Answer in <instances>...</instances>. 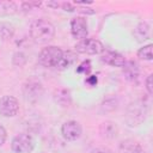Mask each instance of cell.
I'll use <instances>...</instances> for the list:
<instances>
[{
    "instance_id": "6",
    "label": "cell",
    "mask_w": 153,
    "mask_h": 153,
    "mask_svg": "<svg viewBox=\"0 0 153 153\" xmlns=\"http://www.w3.org/2000/svg\"><path fill=\"white\" fill-rule=\"evenodd\" d=\"M71 32L74 38L78 39H85L87 37L88 30H87V22L82 17H75L71 22Z\"/></svg>"
},
{
    "instance_id": "8",
    "label": "cell",
    "mask_w": 153,
    "mask_h": 153,
    "mask_svg": "<svg viewBox=\"0 0 153 153\" xmlns=\"http://www.w3.org/2000/svg\"><path fill=\"white\" fill-rule=\"evenodd\" d=\"M100 59L106 65H110L114 67H123L126 63V59L123 57V55H121L120 53H116V51H111V50L103 51Z\"/></svg>"
},
{
    "instance_id": "20",
    "label": "cell",
    "mask_w": 153,
    "mask_h": 153,
    "mask_svg": "<svg viewBox=\"0 0 153 153\" xmlns=\"http://www.w3.org/2000/svg\"><path fill=\"white\" fill-rule=\"evenodd\" d=\"M65 11H68V12H73V11H75V7L71 4V2H61V5H60Z\"/></svg>"
},
{
    "instance_id": "4",
    "label": "cell",
    "mask_w": 153,
    "mask_h": 153,
    "mask_svg": "<svg viewBox=\"0 0 153 153\" xmlns=\"http://www.w3.org/2000/svg\"><path fill=\"white\" fill-rule=\"evenodd\" d=\"M35 147V141L29 134H19L12 140V149L16 153H30Z\"/></svg>"
},
{
    "instance_id": "22",
    "label": "cell",
    "mask_w": 153,
    "mask_h": 153,
    "mask_svg": "<svg viewBox=\"0 0 153 153\" xmlns=\"http://www.w3.org/2000/svg\"><path fill=\"white\" fill-rule=\"evenodd\" d=\"M86 82L90 84L91 86H94L97 84V76L96 75H90L87 79H86Z\"/></svg>"
},
{
    "instance_id": "23",
    "label": "cell",
    "mask_w": 153,
    "mask_h": 153,
    "mask_svg": "<svg viewBox=\"0 0 153 153\" xmlns=\"http://www.w3.org/2000/svg\"><path fill=\"white\" fill-rule=\"evenodd\" d=\"M93 153H111L110 151H108V149H103V148H99V149H96Z\"/></svg>"
},
{
    "instance_id": "19",
    "label": "cell",
    "mask_w": 153,
    "mask_h": 153,
    "mask_svg": "<svg viewBox=\"0 0 153 153\" xmlns=\"http://www.w3.org/2000/svg\"><path fill=\"white\" fill-rule=\"evenodd\" d=\"M152 79H153V75L149 74L146 79V88H147V92L148 94H152L153 93V88H152Z\"/></svg>"
},
{
    "instance_id": "17",
    "label": "cell",
    "mask_w": 153,
    "mask_h": 153,
    "mask_svg": "<svg viewBox=\"0 0 153 153\" xmlns=\"http://www.w3.org/2000/svg\"><path fill=\"white\" fill-rule=\"evenodd\" d=\"M90 71H91V62H90V60H86V61L81 62L78 66V68H76V72L81 73V74H88Z\"/></svg>"
},
{
    "instance_id": "11",
    "label": "cell",
    "mask_w": 153,
    "mask_h": 153,
    "mask_svg": "<svg viewBox=\"0 0 153 153\" xmlns=\"http://www.w3.org/2000/svg\"><path fill=\"white\" fill-rule=\"evenodd\" d=\"M75 61H76V54H75V53L69 51V50H68V51H65V53L62 54V57H61L59 65H57V68H60V69H66V68L71 67Z\"/></svg>"
},
{
    "instance_id": "18",
    "label": "cell",
    "mask_w": 153,
    "mask_h": 153,
    "mask_svg": "<svg viewBox=\"0 0 153 153\" xmlns=\"http://www.w3.org/2000/svg\"><path fill=\"white\" fill-rule=\"evenodd\" d=\"M42 5L41 1H29V2H23L22 4V10L24 11H30L33 7H39Z\"/></svg>"
},
{
    "instance_id": "21",
    "label": "cell",
    "mask_w": 153,
    "mask_h": 153,
    "mask_svg": "<svg viewBox=\"0 0 153 153\" xmlns=\"http://www.w3.org/2000/svg\"><path fill=\"white\" fill-rule=\"evenodd\" d=\"M5 140H6V130L2 126H0V146L5 142Z\"/></svg>"
},
{
    "instance_id": "12",
    "label": "cell",
    "mask_w": 153,
    "mask_h": 153,
    "mask_svg": "<svg viewBox=\"0 0 153 153\" xmlns=\"http://www.w3.org/2000/svg\"><path fill=\"white\" fill-rule=\"evenodd\" d=\"M123 67H124L123 72H124V74H126L128 80H133L134 81L135 79H137V76H139V66H137V63H135L133 61H129V62L126 61Z\"/></svg>"
},
{
    "instance_id": "5",
    "label": "cell",
    "mask_w": 153,
    "mask_h": 153,
    "mask_svg": "<svg viewBox=\"0 0 153 153\" xmlns=\"http://www.w3.org/2000/svg\"><path fill=\"white\" fill-rule=\"evenodd\" d=\"M19 110L18 100L12 96H5L0 99V115L5 117H12L17 115Z\"/></svg>"
},
{
    "instance_id": "13",
    "label": "cell",
    "mask_w": 153,
    "mask_h": 153,
    "mask_svg": "<svg viewBox=\"0 0 153 153\" xmlns=\"http://www.w3.org/2000/svg\"><path fill=\"white\" fill-rule=\"evenodd\" d=\"M100 133L103 136L105 137H109V139H112L117 135V126L116 123H112V122H104L102 126H100Z\"/></svg>"
},
{
    "instance_id": "14",
    "label": "cell",
    "mask_w": 153,
    "mask_h": 153,
    "mask_svg": "<svg viewBox=\"0 0 153 153\" xmlns=\"http://www.w3.org/2000/svg\"><path fill=\"white\" fill-rule=\"evenodd\" d=\"M17 4L13 1H0V17L10 16L17 12Z\"/></svg>"
},
{
    "instance_id": "15",
    "label": "cell",
    "mask_w": 153,
    "mask_h": 153,
    "mask_svg": "<svg viewBox=\"0 0 153 153\" xmlns=\"http://www.w3.org/2000/svg\"><path fill=\"white\" fill-rule=\"evenodd\" d=\"M14 33V26L10 23H0V38L10 39Z\"/></svg>"
},
{
    "instance_id": "1",
    "label": "cell",
    "mask_w": 153,
    "mask_h": 153,
    "mask_svg": "<svg viewBox=\"0 0 153 153\" xmlns=\"http://www.w3.org/2000/svg\"><path fill=\"white\" fill-rule=\"evenodd\" d=\"M55 35L54 25L45 19H36L30 25V36L36 43H47Z\"/></svg>"
},
{
    "instance_id": "7",
    "label": "cell",
    "mask_w": 153,
    "mask_h": 153,
    "mask_svg": "<svg viewBox=\"0 0 153 153\" xmlns=\"http://www.w3.org/2000/svg\"><path fill=\"white\" fill-rule=\"evenodd\" d=\"M62 136L68 141H74L81 135V126L76 121H68L61 127Z\"/></svg>"
},
{
    "instance_id": "10",
    "label": "cell",
    "mask_w": 153,
    "mask_h": 153,
    "mask_svg": "<svg viewBox=\"0 0 153 153\" xmlns=\"http://www.w3.org/2000/svg\"><path fill=\"white\" fill-rule=\"evenodd\" d=\"M120 151L121 153H143L141 146L133 140H126L121 142Z\"/></svg>"
},
{
    "instance_id": "2",
    "label": "cell",
    "mask_w": 153,
    "mask_h": 153,
    "mask_svg": "<svg viewBox=\"0 0 153 153\" xmlns=\"http://www.w3.org/2000/svg\"><path fill=\"white\" fill-rule=\"evenodd\" d=\"M63 51L59 48V47H47L43 48L38 55V62L47 68H53V67H57L61 57H62Z\"/></svg>"
},
{
    "instance_id": "16",
    "label": "cell",
    "mask_w": 153,
    "mask_h": 153,
    "mask_svg": "<svg viewBox=\"0 0 153 153\" xmlns=\"http://www.w3.org/2000/svg\"><path fill=\"white\" fill-rule=\"evenodd\" d=\"M137 56L142 60H147V61H151L153 57H152V44H147L145 47H142L139 51H137Z\"/></svg>"
},
{
    "instance_id": "9",
    "label": "cell",
    "mask_w": 153,
    "mask_h": 153,
    "mask_svg": "<svg viewBox=\"0 0 153 153\" xmlns=\"http://www.w3.org/2000/svg\"><path fill=\"white\" fill-rule=\"evenodd\" d=\"M134 35L135 37L137 38L139 42H143L146 39H148L151 37V29H149V25L147 23H140L135 30H134Z\"/></svg>"
},
{
    "instance_id": "3",
    "label": "cell",
    "mask_w": 153,
    "mask_h": 153,
    "mask_svg": "<svg viewBox=\"0 0 153 153\" xmlns=\"http://www.w3.org/2000/svg\"><path fill=\"white\" fill-rule=\"evenodd\" d=\"M75 51L80 54H87V55H96L104 51L103 44L94 38H85L81 39L75 44Z\"/></svg>"
}]
</instances>
